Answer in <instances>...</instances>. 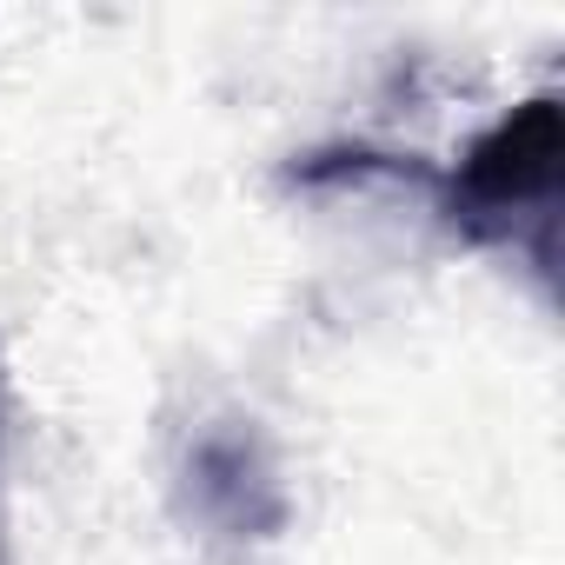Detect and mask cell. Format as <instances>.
Instances as JSON below:
<instances>
[{
    "mask_svg": "<svg viewBox=\"0 0 565 565\" xmlns=\"http://www.w3.org/2000/svg\"><path fill=\"white\" fill-rule=\"evenodd\" d=\"M186 486H193V512L233 539H253V532H273L287 499H279V479L266 466V446L239 426H213L193 439L186 452Z\"/></svg>",
    "mask_w": 565,
    "mask_h": 565,
    "instance_id": "2",
    "label": "cell"
},
{
    "mask_svg": "<svg viewBox=\"0 0 565 565\" xmlns=\"http://www.w3.org/2000/svg\"><path fill=\"white\" fill-rule=\"evenodd\" d=\"M558 153H565V127H558V100H519L512 114H499L446 173V213L452 226H466L486 246H539V259H552V220H558Z\"/></svg>",
    "mask_w": 565,
    "mask_h": 565,
    "instance_id": "1",
    "label": "cell"
}]
</instances>
